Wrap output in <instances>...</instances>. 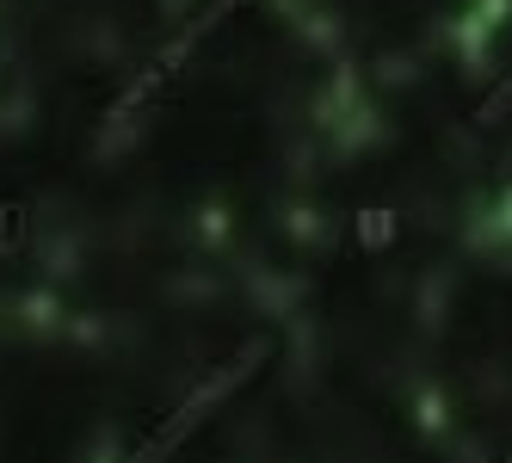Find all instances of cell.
<instances>
[{
	"mask_svg": "<svg viewBox=\"0 0 512 463\" xmlns=\"http://www.w3.org/2000/svg\"><path fill=\"white\" fill-rule=\"evenodd\" d=\"M25 241H31V210L19 198H0V260L25 254Z\"/></svg>",
	"mask_w": 512,
	"mask_h": 463,
	"instance_id": "1",
	"label": "cell"
},
{
	"mask_svg": "<svg viewBox=\"0 0 512 463\" xmlns=\"http://www.w3.org/2000/svg\"><path fill=\"white\" fill-rule=\"evenodd\" d=\"M389 229H395V223L383 217V210H377V217H364V241H371V247H383V241H389Z\"/></svg>",
	"mask_w": 512,
	"mask_h": 463,
	"instance_id": "2",
	"label": "cell"
}]
</instances>
